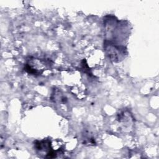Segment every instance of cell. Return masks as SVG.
<instances>
[{"mask_svg":"<svg viewBox=\"0 0 159 159\" xmlns=\"http://www.w3.org/2000/svg\"><path fill=\"white\" fill-rule=\"evenodd\" d=\"M106 50L109 58L114 61H119L122 60L125 55V49L124 47L115 45L109 42L106 44Z\"/></svg>","mask_w":159,"mask_h":159,"instance_id":"obj_1","label":"cell"}]
</instances>
